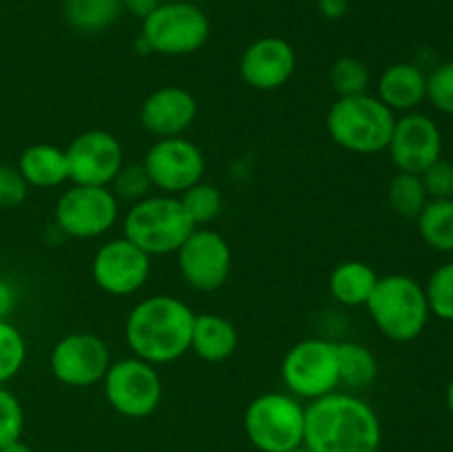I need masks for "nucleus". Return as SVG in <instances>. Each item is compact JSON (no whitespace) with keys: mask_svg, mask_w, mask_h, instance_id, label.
Instances as JSON below:
<instances>
[{"mask_svg":"<svg viewBox=\"0 0 453 452\" xmlns=\"http://www.w3.org/2000/svg\"><path fill=\"white\" fill-rule=\"evenodd\" d=\"M383 428L374 408L357 393L308 401L303 443L314 452H379Z\"/></svg>","mask_w":453,"mask_h":452,"instance_id":"1","label":"nucleus"},{"mask_svg":"<svg viewBox=\"0 0 453 452\" xmlns=\"http://www.w3.org/2000/svg\"><path fill=\"white\" fill-rule=\"evenodd\" d=\"M195 310L173 295H150L137 301L124 322V339L133 357L166 366L190 353Z\"/></svg>","mask_w":453,"mask_h":452,"instance_id":"2","label":"nucleus"},{"mask_svg":"<svg viewBox=\"0 0 453 452\" xmlns=\"http://www.w3.org/2000/svg\"><path fill=\"white\" fill-rule=\"evenodd\" d=\"M365 310L376 331L394 344L418 339L432 317L425 286L403 273L379 275V282L365 301Z\"/></svg>","mask_w":453,"mask_h":452,"instance_id":"3","label":"nucleus"},{"mask_svg":"<svg viewBox=\"0 0 453 452\" xmlns=\"http://www.w3.org/2000/svg\"><path fill=\"white\" fill-rule=\"evenodd\" d=\"M394 124L396 113L372 93L336 97L326 118L332 142L354 155H376L388 151Z\"/></svg>","mask_w":453,"mask_h":452,"instance_id":"4","label":"nucleus"},{"mask_svg":"<svg viewBox=\"0 0 453 452\" xmlns=\"http://www.w3.org/2000/svg\"><path fill=\"white\" fill-rule=\"evenodd\" d=\"M197 226L181 207L177 195L150 193L131 204L122 217L124 238L150 257L173 255Z\"/></svg>","mask_w":453,"mask_h":452,"instance_id":"5","label":"nucleus"},{"mask_svg":"<svg viewBox=\"0 0 453 452\" xmlns=\"http://www.w3.org/2000/svg\"><path fill=\"white\" fill-rule=\"evenodd\" d=\"M211 20L199 4L171 0L159 3L142 20L140 51L159 56H190L208 43Z\"/></svg>","mask_w":453,"mask_h":452,"instance_id":"6","label":"nucleus"},{"mask_svg":"<svg viewBox=\"0 0 453 452\" xmlns=\"http://www.w3.org/2000/svg\"><path fill=\"white\" fill-rule=\"evenodd\" d=\"M243 433L259 452H290L303 446V401L290 393L259 394L243 412Z\"/></svg>","mask_w":453,"mask_h":452,"instance_id":"7","label":"nucleus"},{"mask_svg":"<svg viewBox=\"0 0 453 452\" xmlns=\"http://www.w3.org/2000/svg\"><path fill=\"white\" fill-rule=\"evenodd\" d=\"M281 381L286 393L301 401H314L339 390V341L326 337L296 341L281 359Z\"/></svg>","mask_w":453,"mask_h":452,"instance_id":"8","label":"nucleus"},{"mask_svg":"<svg viewBox=\"0 0 453 452\" xmlns=\"http://www.w3.org/2000/svg\"><path fill=\"white\" fill-rule=\"evenodd\" d=\"M119 220V199L109 186L71 184L60 193L53 211V226L62 238L97 239Z\"/></svg>","mask_w":453,"mask_h":452,"instance_id":"9","label":"nucleus"},{"mask_svg":"<svg viewBox=\"0 0 453 452\" xmlns=\"http://www.w3.org/2000/svg\"><path fill=\"white\" fill-rule=\"evenodd\" d=\"M102 388L109 406L127 419L150 417L159 408L164 394L157 366L133 355L111 362Z\"/></svg>","mask_w":453,"mask_h":452,"instance_id":"10","label":"nucleus"},{"mask_svg":"<svg viewBox=\"0 0 453 452\" xmlns=\"http://www.w3.org/2000/svg\"><path fill=\"white\" fill-rule=\"evenodd\" d=\"M175 255L181 279L197 292L219 291L233 270V248L228 239L211 226H197Z\"/></svg>","mask_w":453,"mask_h":452,"instance_id":"11","label":"nucleus"},{"mask_svg":"<svg viewBox=\"0 0 453 452\" xmlns=\"http://www.w3.org/2000/svg\"><path fill=\"white\" fill-rule=\"evenodd\" d=\"M111 362L109 344L87 331L60 337L49 353V370L66 388H93L102 384Z\"/></svg>","mask_w":453,"mask_h":452,"instance_id":"12","label":"nucleus"},{"mask_svg":"<svg viewBox=\"0 0 453 452\" xmlns=\"http://www.w3.org/2000/svg\"><path fill=\"white\" fill-rule=\"evenodd\" d=\"M146 173L155 193L181 195L186 189L203 180L206 155L188 137H159L144 153Z\"/></svg>","mask_w":453,"mask_h":452,"instance_id":"13","label":"nucleus"},{"mask_svg":"<svg viewBox=\"0 0 453 452\" xmlns=\"http://www.w3.org/2000/svg\"><path fill=\"white\" fill-rule=\"evenodd\" d=\"M153 257L128 242L115 238L102 244L91 260V277L102 292L113 297L135 295L146 286L153 270Z\"/></svg>","mask_w":453,"mask_h":452,"instance_id":"14","label":"nucleus"},{"mask_svg":"<svg viewBox=\"0 0 453 452\" xmlns=\"http://www.w3.org/2000/svg\"><path fill=\"white\" fill-rule=\"evenodd\" d=\"M69 162V182L84 186H109L124 164L119 137L104 129L78 133L65 149Z\"/></svg>","mask_w":453,"mask_h":452,"instance_id":"15","label":"nucleus"},{"mask_svg":"<svg viewBox=\"0 0 453 452\" xmlns=\"http://www.w3.org/2000/svg\"><path fill=\"white\" fill-rule=\"evenodd\" d=\"M388 153L401 173L420 175L429 164L442 158V133L436 120L420 111L403 113L394 124Z\"/></svg>","mask_w":453,"mask_h":452,"instance_id":"16","label":"nucleus"},{"mask_svg":"<svg viewBox=\"0 0 453 452\" xmlns=\"http://www.w3.org/2000/svg\"><path fill=\"white\" fill-rule=\"evenodd\" d=\"M296 71V51L286 38L265 35L248 44L239 60L243 84L255 91H277Z\"/></svg>","mask_w":453,"mask_h":452,"instance_id":"17","label":"nucleus"},{"mask_svg":"<svg viewBox=\"0 0 453 452\" xmlns=\"http://www.w3.org/2000/svg\"><path fill=\"white\" fill-rule=\"evenodd\" d=\"M197 111V100L188 89L166 84L144 97L140 106V124L155 140L177 137L193 127Z\"/></svg>","mask_w":453,"mask_h":452,"instance_id":"18","label":"nucleus"},{"mask_svg":"<svg viewBox=\"0 0 453 452\" xmlns=\"http://www.w3.org/2000/svg\"><path fill=\"white\" fill-rule=\"evenodd\" d=\"M376 97L394 113H411L427 100V74L414 62H394L376 80Z\"/></svg>","mask_w":453,"mask_h":452,"instance_id":"19","label":"nucleus"},{"mask_svg":"<svg viewBox=\"0 0 453 452\" xmlns=\"http://www.w3.org/2000/svg\"><path fill=\"white\" fill-rule=\"evenodd\" d=\"M239 348V332L230 319L217 313L195 315L190 353L206 363H221Z\"/></svg>","mask_w":453,"mask_h":452,"instance_id":"20","label":"nucleus"},{"mask_svg":"<svg viewBox=\"0 0 453 452\" xmlns=\"http://www.w3.org/2000/svg\"><path fill=\"white\" fill-rule=\"evenodd\" d=\"M16 168L29 189H58L69 182V162L65 149L47 142L27 146Z\"/></svg>","mask_w":453,"mask_h":452,"instance_id":"21","label":"nucleus"},{"mask_svg":"<svg viewBox=\"0 0 453 452\" xmlns=\"http://www.w3.org/2000/svg\"><path fill=\"white\" fill-rule=\"evenodd\" d=\"M376 282H379V273L367 261L345 260L332 269L327 288L336 304L358 308V306H365Z\"/></svg>","mask_w":453,"mask_h":452,"instance_id":"22","label":"nucleus"},{"mask_svg":"<svg viewBox=\"0 0 453 452\" xmlns=\"http://www.w3.org/2000/svg\"><path fill=\"white\" fill-rule=\"evenodd\" d=\"M379 377V359L367 346L358 341H341L339 344V384L348 393L370 388Z\"/></svg>","mask_w":453,"mask_h":452,"instance_id":"23","label":"nucleus"},{"mask_svg":"<svg viewBox=\"0 0 453 452\" xmlns=\"http://www.w3.org/2000/svg\"><path fill=\"white\" fill-rule=\"evenodd\" d=\"M416 226L429 248L438 253H453V198L429 199L416 217Z\"/></svg>","mask_w":453,"mask_h":452,"instance_id":"24","label":"nucleus"},{"mask_svg":"<svg viewBox=\"0 0 453 452\" xmlns=\"http://www.w3.org/2000/svg\"><path fill=\"white\" fill-rule=\"evenodd\" d=\"M119 13H122L119 0H65V20L84 34L109 29Z\"/></svg>","mask_w":453,"mask_h":452,"instance_id":"25","label":"nucleus"},{"mask_svg":"<svg viewBox=\"0 0 453 452\" xmlns=\"http://www.w3.org/2000/svg\"><path fill=\"white\" fill-rule=\"evenodd\" d=\"M427 202H429L427 191H425L420 175L398 171L396 175L389 180L388 204L398 217H405V220H416Z\"/></svg>","mask_w":453,"mask_h":452,"instance_id":"26","label":"nucleus"},{"mask_svg":"<svg viewBox=\"0 0 453 452\" xmlns=\"http://www.w3.org/2000/svg\"><path fill=\"white\" fill-rule=\"evenodd\" d=\"M177 198L195 226L212 224L224 211V195H221L219 186L211 184V182H197Z\"/></svg>","mask_w":453,"mask_h":452,"instance_id":"27","label":"nucleus"},{"mask_svg":"<svg viewBox=\"0 0 453 452\" xmlns=\"http://www.w3.org/2000/svg\"><path fill=\"white\" fill-rule=\"evenodd\" d=\"M370 69L363 60L354 56H343L332 65L330 84L334 89L336 97H352L370 93Z\"/></svg>","mask_w":453,"mask_h":452,"instance_id":"28","label":"nucleus"},{"mask_svg":"<svg viewBox=\"0 0 453 452\" xmlns=\"http://www.w3.org/2000/svg\"><path fill=\"white\" fill-rule=\"evenodd\" d=\"M429 313L442 322H453V261H445L425 284Z\"/></svg>","mask_w":453,"mask_h":452,"instance_id":"29","label":"nucleus"},{"mask_svg":"<svg viewBox=\"0 0 453 452\" xmlns=\"http://www.w3.org/2000/svg\"><path fill=\"white\" fill-rule=\"evenodd\" d=\"M27 359V341L12 322H0V386L9 384L22 370Z\"/></svg>","mask_w":453,"mask_h":452,"instance_id":"30","label":"nucleus"},{"mask_svg":"<svg viewBox=\"0 0 453 452\" xmlns=\"http://www.w3.org/2000/svg\"><path fill=\"white\" fill-rule=\"evenodd\" d=\"M109 189L113 191L115 198L119 202H140V199L149 198L153 193V184H150V177L146 173L144 164L142 162H131L122 164V168L118 171V175L113 177V182L109 184Z\"/></svg>","mask_w":453,"mask_h":452,"instance_id":"31","label":"nucleus"},{"mask_svg":"<svg viewBox=\"0 0 453 452\" xmlns=\"http://www.w3.org/2000/svg\"><path fill=\"white\" fill-rule=\"evenodd\" d=\"M25 430V408L9 388L0 386V448L22 439Z\"/></svg>","mask_w":453,"mask_h":452,"instance_id":"32","label":"nucleus"},{"mask_svg":"<svg viewBox=\"0 0 453 452\" xmlns=\"http://www.w3.org/2000/svg\"><path fill=\"white\" fill-rule=\"evenodd\" d=\"M427 100L441 113L453 115V60L441 62L427 74Z\"/></svg>","mask_w":453,"mask_h":452,"instance_id":"33","label":"nucleus"},{"mask_svg":"<svg viewBox=\"0 0 453 452\" xmlns=\"http://www.w3.org/2000/svg\"><path fill=\"white\" fill-rule=\"evenodd\" d=\"M425 191L429 199H451L453 198V162L447 158H438L420 173Z\"/></svg>","mask_w":453,"mask_h":452,"instance_id":"34","label":"nucleus"},{"mask_svg":"<svg viewBox=\"0 0 453 452\" xmlns=\"http://www.w3.org/2000/svg\"><path fill=\"white\" fill-rule=\"evenodd\" d=\"M29 195V186L20 171L12 164L0 162V208H18Z\"/></svg>","mask_w":453,"mask_h":452,"instance_id":"35","label":"nucleus"},{"mask_svg":"<svg viewBox=\"0 0 453 452\" xmlns=\"http://www.w3.org/2000/svg\"><path fill=\"white\" fill-rule=\"evenodd\" d=\"M16 288H13V284L7 277L0 275V322H7L12 317L13 308H16Z\"/></svg>","mask_w":453,"mask_h":452,"instance_id":"36","label":"nucleus"},{"mask_svg":"<svg viewBox=\"0 0 453 452\" xmlns=\"http://www.w3.org/2000/svg\"><path fill=\"white\" fill-rule=\"evenodd\" d=\"M317 7L327 20H341L348 13L349 0H317Z\"/></svg>","mask_w":453,"mask_h":452,"instance_id":"37","label":"nucleus"},{"mask_svg":"<svg viewBox=\"0 0 453 452\" xmlns=\"http://www.w3.org/2000/svg\"><path fill=\"white\" fill-rule=\"evenodd\" d=\"M122 3V9H128L133 16H140L144 20L150 12L159 4V0H119Z\"/></svg>","mask_w":453,"mask_h":452,"instance_id":"38","label":"nucleus"},{"mask_svg":"<svg viewBox=\"0 0 453 452\" xmlns=\"http://www.w3.org/2000/svg\"><path fill=\"white\" fill-rule=\"evenodd\" d=\"M0 452H34L29 448V443H25L22 439H18V441H12L7 443V446L0 448Z\"/></svg>","mask_w":453,"mask_h":452,"instance_id":"39","label":"nucleus"},{"mask_svg":"<svg viewBox=\"0 0 453 452\" xmlns=\"http://www.w3.org/2000/svg\"><path fill=\"white\" fill-rule=\"evenodd\" d=\"M445 401H447V408H449V412L453 417V379L449 381V386H447V390H445Z\"/></svg>","mask_w":453,"mask_h":452,"instance_id":"40","label":"nucleus"},{"mask_svg":"<svg viewBox=\"0 0 453 452\" xmlns=\"http://www.w3.org/2000/svg\"><path fill=\"white\" fill-rule=\"evenodd\" d=\"M290 452H314V450H312V448H308V446H305V443H303V446L295 448V450H290Z\"/></svg>","mask_w":453,"mask_h":452,"instance_id":"41","label":"nucleus"},{"mask_svg":"<svg viewBox=\"0 0 453 452\" xmlns=\"http://www.w3.org/2000/svg\"><path fill=\"white\" fill-rule=\"evenodd\" d=\"M184 3H193V4H197L199 0H184Z\"/></svg>","mask_w":453,"mask_h":452,"instance_id":"42","label":"nucleus"}]
</instances>
